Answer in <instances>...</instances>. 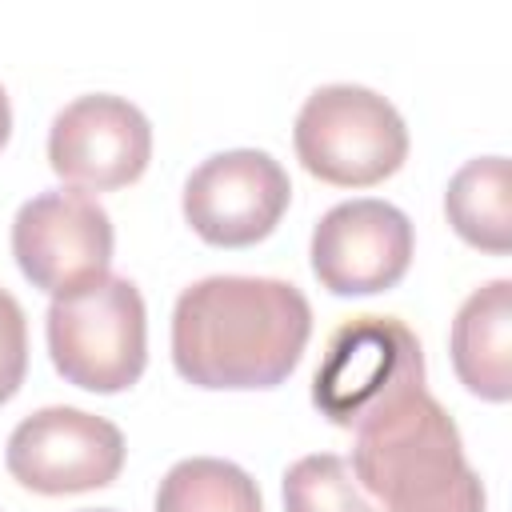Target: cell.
I'll list each match as a JSON object with an SVG mask.
<instances>
[{"mask_svg":"<svg viewBox=\"0 0 512 512\" xmlns=\"http://www.w3.org/2000/svg\"><path fill=\"white\" fill-rule=\"evenodd\" d=\"M312 336L308 296L272 276H204L172 308V364L208 392L284 384Z\"/></svg>","mask_w":512,"mask_h":512,"instance_id":"cell-1","label":"cell"},{"mask_svg":"<svg viewBox=\"0 0 512 512\" xmlns=\"http://www.w3.org/2000/svg\"><path fill=\"white\" fill-rule=\"evenodd\" d=\"M352 476L384 512H484L488 496L464 460L460 428L448 408L424 392L384 420L356 432Z\"/></svg>","mask_w":512,"mask_h":512,"instance_id":"cell-2","label":"cell"},{"mask_svg":"<svg viewBox=\"0 0 512 512\" xmlns=\"http://www.w3.org/2000/svg\"><path fill=\"white\" fill-rule=\"evenodd\" d=\"M416 392H424V348L404 320L380 312L344 320L312 372L316 412L348 432L384 420Z\"/></svg>","mask_w":512,"mask_h":512,"instance_id":"cell-3","label":"cell"},{"mask_svg":"<svg viewBox=\"0 0 512 512\" xmlns=\"http://www.w3.org/2000/svg\"><path fill=\"white\" fill-rule=\"evenodd\" d=\"M48 356L84 392H124L148 364V312L128 276H100L48 304Z\"/></svg>","mask_w":512,"mask_h":512,"instance_id":"cell-4","label":"cell"},{"mask_svg":"<svg viewBox=\"0 0 512 512\" xmlns=\"http://www.w3.org/2000/svg\"><path fill=\"white\" fill-rule=\"evenodd\" d=\"M296 160L336 188H372L408 160V128L392 100L364 84L316 88L292 124Z\"/></svg>","mask_w":512,"mask_h":512,"instance_id":"cell-5","label":"cell"},{"mask_svg":"<svg viewBox=\"0 0 512 512\" xmlns=\"http://www.w3.org/2000/svg\"><path fill=\"white\" fill-rule=\"evenodd\" d=\"M292 180L264 148H228L208 156L184 180V220L212 248H252L288 212Z\"/></svg>","mask_w":512,"mask_h":512,"instance_id":"cell-6","label":"cell"},{"mask_svg":"<svg viewBox=\"0 0 512 512\" xmlns=\"http://www.w3.org/2000/svg\"><path fill=\"white\" fill-rule=\"evenodd\" d=\"M112 244V216L96 196L76 188L40 192L24 200L12 220V256L24 280L48 296H64L108 276Z\"/></svg>","mask_w":512,"mask_h":512,"instance_id":"cell-7","label":"cell"},{"mask_svg":"<svg viewBox=\"0 0 512 512\" xmlns=\"http://www.w3.org/2000/svg\"><path fill=\"white\" fill-rule=\"evenodd\" d=\"M124 436L112 420L52 404L24 416L4 448L8 476L40 496L108 488L124 468Z\"/></svg>","mask_w":512,"mask_h":512,"instance_id":"cell-8","label":"cell"},{"mask_svg":"<svg viewBox=\"0 0 512 512\" xmlns=\"http://www.w3.org/2000/svg\"><path fill=\"white\" fill-rule=\"evenodd\" d=\"M152 160L148 116L112 92L76 96L52 116L48 164L76 192H116L144 176Z\"/></svg>","mask_w":512,"mask_h":512,"instance_id":"cell-9","label":"cell"},{"mask_svg":"<svg viewBox=\"0 0 512 512\" xmlns=\"http://www.w3.org/2000/svg\"><path fill=\"white\" fill-rule=\"evenodd\" d=\"M412 220L376 196L344 200L328 208L308 244L312 276L332 296H376L404 280L412 264Z\"/></svg>","mask_w":512,"mask_h":512,"instance_id":"cell-10","label":"cell"},{"mask_svg":"<svg viewBox=\"0 0 512 512\" xmlns=\"http://www.w3.org/2000/svg\"><path fill=\"white\" fill-rule=\"evenodd\" d=\"M448 352L472 396L492 404L512 396V280H488L460 304Z\"/></svg>","mask_w":512,"mask_h":512,"instance_id":"cell-11","label":"cell"},{"mask_svg":"<svg viewBox=\"0 0 512 512\" xmlns=\"http://www.w3.org/2000/svg\"><path fill=\"white\" fill-rule=\"evenodd\" d=\"M444 216L452 232L492 256L512 248V176L508 156L468 160L444 188Z\"/></svg>","mask_w":512,"mask_h":512,"instance_id":"cell-12","label":"cell"},{"mask_svg":"<svg viewBox=\"0 0 512 512\" xmlns=\"http://www.w3.org/2000/svg\"><path fill=\"white\" fill-rule=\"evenodd\" d=\"M156 512H264V500L240 464L220 456H188L164 472Z\"/></svg>","mask_w":512,"mask_h":512,"instance_id":"cell-13","label":"cell"},{"mask_svg":"<svg viewBox=\"0 0 512 512\" xmlns=\"http://www.w3.org/2000/svg\"><path fill=\"white\" fill-rule=\"evenodd\" d=\"M284 512H372L344 456L312 452L284 472Z\"/></svg>","mask_w":512,"mask_h":512,"instance_id":"cell-14","label":"cell"},{"mask_svg":"<svg viewBox=\"0 0 512 512\" xmlns=\"http://www.w3.org/2000/svg\"><path fill=\"white\" fill-rule=\"evenodd\" d=\"M28 372V320L20 300L0 288V404H8Z\"/></svg>","mask_w":512,"mask_h":512,"instance_id":"cell-15","label":"cell"},{"mask_svg":"<svg viewBox=\"0 0 512 512\" xmlns=\"http://www.w3.org/2000/svg\"><path fill=\"white\" fill-rule=\"evenodd\" d=\"M8 136H12V104H8V92L0 84V148L8 144Z\"/></svg>","mask_w":512,"mask_h":512,"instance_id":"cell-16","label":"cell"},{"mask_svg":"<svg viewBox=\"0 0 512 512\" xmlns=\"http://www.w3.org/2000/svg\"><path fill=\"white\" fill-rule=\"evenodd\" d=\"M84 512H116V508H84Z\"/></svg>","mask_w":512,"mask_h":512,"instance_id":"cell-17","label":"cell"}]
</instances>
